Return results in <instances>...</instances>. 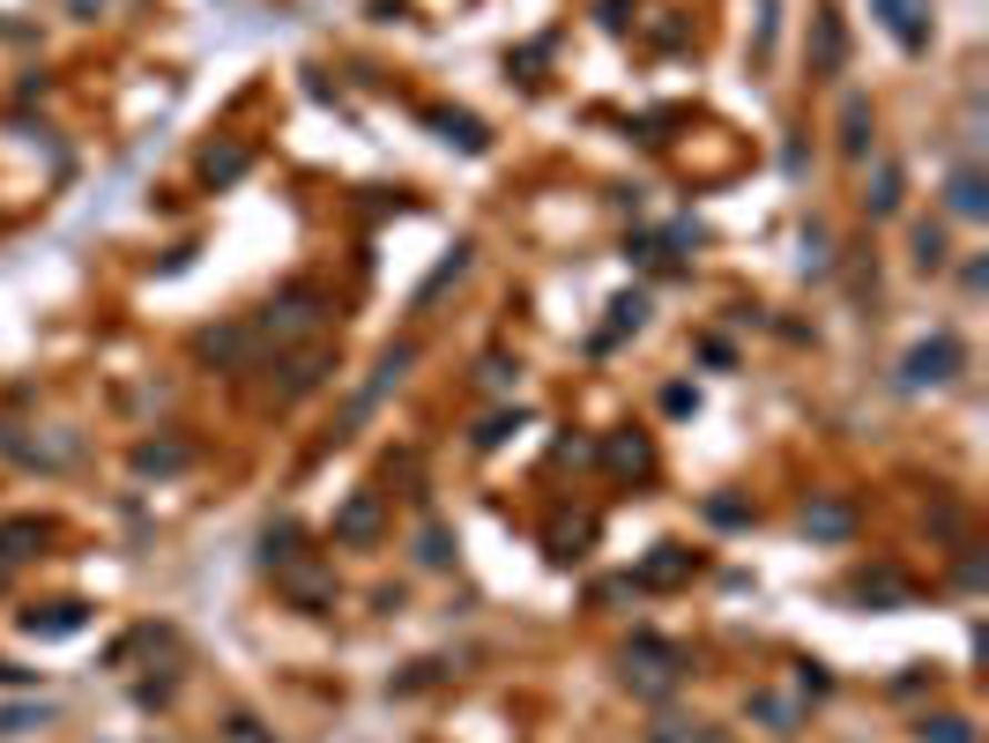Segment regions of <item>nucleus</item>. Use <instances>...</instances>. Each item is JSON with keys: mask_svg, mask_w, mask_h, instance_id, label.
Masks as SVG:
<instances>
[{"mask_svg": "<svg viewBox=\"0 0 989 743\" xmlns=\"http://www.w3.org/2000/svg\"><path fill=\"white\" fill-rule=\"evenodd\" d=\"M269 327H275V335H305V327H321V291H283L269 305Z\"/></svg>", "mask_w": 989, "mask_h": 743, "instance_id": "obj_1", "label": "nucleus"}, {"mask_svg": "<svg viewBox=\"0 0 989 743\" xmlns=\"http://www.w3.org/2000/svg\"><path fill=\"white\" fill-rule=\"evenodd\" d=\"M952 365H960V343L938 335V343H922L916 357H908V387H922V379H952Z\"/></svg>", "mask_w": 989, "mask_h": 743, "instance_id": "obj_2", "label": "nucleus"}, {"mask_svg": "<svg viewBox=\"0 0 989 743\" xmlns=\"http://www.w3.org/2000/svg\"><path fill=\"white\" fill-rule=\"evenodd\" d=\"M335 536H343V543H372V536H380V498L357 491L343 506V520H335Z\"/></svg>", "mask_w": 989, "mask_h": 743, "instance_id": "obj_3", "label": "nucleus"}, {"mask_svg": "<svg viewBox=\"0 0 989 743\" xmlns=\"http://www.w3.org/2000/svg\"><path fill=\"white\" fill-rule=\"evenodd\" d=\"M952 216H989V194H982V172H952Z\"/></svg>", "mask_w": 989, "mask_h": 743, "instance_id": "obj_4", "label": "nucleus"}, {"mask_svg": "<svg viewBox=\"0 0 989 743\" xmlns=\"http://www.w3.org/2000/svg\"><path fill=\"white\" fill-rule=\"evenodd\" d=\"M841 126H848V134H841V149H848V156H864V149H870V104H864V98H848Z\"/></svg>", "mask_w": 989, "mask_h": 743, "instance_id": "obj_5", "label": "nucleus"}, {"mask_svg": "<svg viewBox=\"0 0 989 743\" xmlns=\"http://www.w3.org/2000/svg\"><path fill=\"white\" fill-rule=\"evenodd\" d=\"M886 23L900 30V45H922V8L916 0H886Z\"/></svg>", "mask_w": 989, "mask_h": 743, "instance_id": "obj_6", "label": "nucleus"}, {"mask_svg": "<svg viewBox=\"0 0 989 743\" xmlns=\"http://www.w3.org/2000/svg\"><path fill=\"white\" fill-rule=\"evenodd\" d=\"M321 372H327V349H305V357L291 365V379H283V395H305V387H313Z\"/></svg>", "mask_w": 989, "mask_h": 743, "instance_id": "obj_7", "label": "nucleus"}, {"mask_svg": "<svg viewBox=\"0 0 989 743\" xmlns=\"http://www.w3.org/2000/svg\"><path fill=\"white\" fill-rule=\"evenodd\" d=\"M916 268H945V231L938 223H916Z\"/></svg>", "mask_w": 989, "mask_h": 743, "instance_id": "obj_8", "label": "nucleus"}, {"mask_svg": "<svg viewBox=\"0 0 989 743\" xmlns=\"http://www.w3.org/2000/svg\"><path fill=\"white\" fill-rule=\"evenodd\" d=\"M922 743H975V729L960 714H938V721H922Z\"/></svg>", "mask_w": 989, "mask_h": 743, "instance_id": "obj_9", "label": "nucleus"}, {"mask_svg": "<svg viewBox=\"0 0 989 743\" xmlns=\"http://www.w3.org/2000/svg\"><path fill=\"white\" fill-rule=\"evenodd\" d=\"M892 208H900V172H878V194H870V216H892Z\"/></svg>", "mask_w": 989, "mask_h": 743, "instance_id": "obj_10", "label": "nucleus"}, {"mask_svg": "<svg viewBox=\"0 0 989 743\" xmlns=\"http://www.w3.org/2000/svg\"><path fill=\"white\" fill-rule=\"evenodd\" d=\"M818 60H826V68H841V23H834V16L818 23Z\"/></svg>", "mask_w": 989, "mask_h": 743, "instance_id": "obj_11", "label": "nucleus"}, {"mask_svg": "<svg viewBox=\"0 0 989 743\" xmlns=\"http://www.w3.org/2000/svg\"><path fill=\"white\" fill-rule=\"evenodd\" d=\"M685 572H693V558H685V550H669V558L647 566V580H685Z\"/></svg>", "mask_w": 989, "mask_h": 743, "instance_id": "obj_12", "label": "nucleus"}, {"mask_svg": "<svg viewBox=\"0 0 989 743\" xmlns=\"http://www.w3.org/2000/svg\"><path fill=\"white\" fill-rule=\"evenodd\" d=\"M804 528H818V536H841L848 513H841V506H818V513H804Z\"/></svg>", "mask_w": 989, "mask_h": 743, "instance_id": "obj_13", "label": "nucleus"}, {"mask_svg": "<svg viewBox=\"0 0 989 743\" xmlns=\"http://www.w3.org/2000/svg\"><path fill=\"white\" fill-rule=\"evenodd\" d=\"M246 172V149H223V156H209V179H239Z\"/></svg>", "mask_w": 989, "mask_h": 743, "instance_id": "obj_14", "label": "nucleus"}, {"mask_svg": "<svg viewBox=\"0 0 989 743\" xmlns=\"http://www.w3.org/2000/svg\"><path fill=\"white\" fill-rule=\"evenodd\" d=\"M610 461H618V469H647V446L640 439H618V446H610Z\"/></svg>", "mask_w": 989, "mask_h": 743, "instance_id": "obj_15", "label": "nucleus"}, {"mask_svg": "<svg viewBox=\"0 0 989 743\" xmlns=\"http://www.w3.org/2000/svg\"><path fill=\"white\" fill-rule=\"evenodd\" d=\"M179 461H186L179 446H142V469H179Z\"/></svg>", "mask_w": 989, "mask_h": 743, "instance_id": "obj_16", "label": "nucleus"}, {"mask_svg": "<svg viewBox=\"0 0 989 743\" xmlns=\"http://www.w3.org/2000/svg\"><path fill=\"white\" fill-rule=\"evenodd\" d=\"M715 743H721V736H715Z\"/></svg>", "mask_w": 989, "mask_h": 743, "instance_id": "obj_17", "label": "nucleus"}]
</instances>
